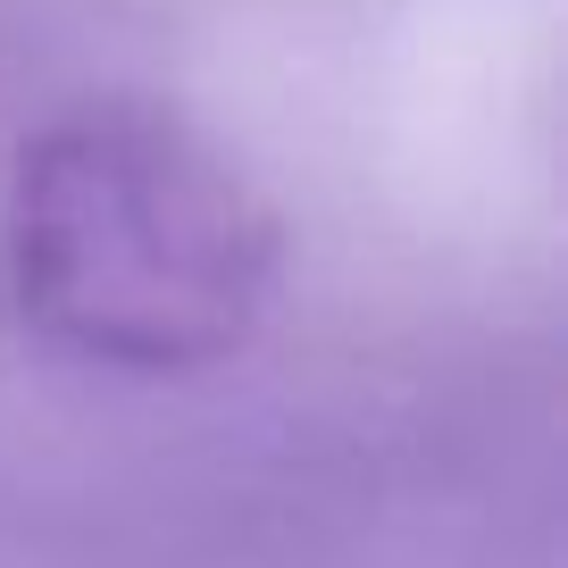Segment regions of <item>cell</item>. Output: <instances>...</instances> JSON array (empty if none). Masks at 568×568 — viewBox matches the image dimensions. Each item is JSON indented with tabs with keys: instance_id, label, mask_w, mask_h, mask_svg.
<instances>
[{
	"instance_id": "obj_1",
	"label": "cell",
	"mask_w": 568,
	"mask_h": 568,
	"mask_svg": "<svg viewBox=\"0 0 568 568\" xmlns=\"http://www.w3.org/2000/svg\"><path fill=\"white\" fill-rule=\"evenodd\" d=\"M26 326L101 368H201L251 335L276 234L226 168L160 118H59L9 184Z\"/></svg>"
}]
</instances>
